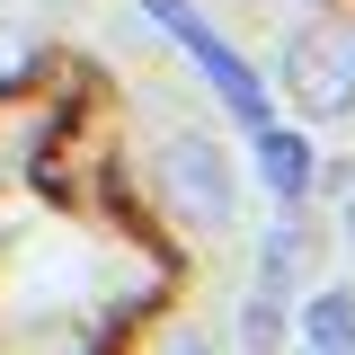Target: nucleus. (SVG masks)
<instances>
[{
  "label": "nucleus",
  "instance_id": "6",
  "mask_svg": "<svg viewBox=\"0 0 355 355\" xmlns=\"http://www.w3.org/2000/svg\"><path fill=\"white\" fill-rule=\"evenodd\" d=\"M240 347H249V355H275V347H284V293L258 284V293L240 302Z\"/></svg>",
  "mask_w": 355,
  "mask_h": 355
},
{
  "label": "nucleus",
  "instance_id": "1",
  "mask_svg": "<svg viewBox=\"0 0 355 355\" xmlns=\"http://www.w3.org/2000/svg\"><path fill=\"white\" fill-rule=\"evenodd\" d=\"M284 89L302 116H355V18H320L284 44Z\"/></svg>",
  "mask_w": 355,
  "mask_h": 355
},
{
  "label": "nucleus",
  "instance_id": "7",
  "mask_svg": "<svg viewBox=\"0 0 355 355\" xmlns=\"http://www.w3.org/2000/svg\"><path fill=\"white\" fill-rule=\"evenodd\" d=\"M160 355H214V347H205V329H178V338H169Z\"/></svg>",
  "mask_w": 355,
  "mask_h": 355
},
{
  "label": "nucleus",
  "instance_id": "3",
  "mask_svg": "<svg viewBox=\"0 0 355 355\" xmlns=\"http://www.w3.org/2000/svg\"><path fill=\"white\" fill-rule=\"evenodd\" d=\"M142 9H151V18H160V27H169V36L205 62V80L222 89V107H231L240 125H266V89H258V71H249V62H240V53H231V44H222L214 27L187 9V0H142Z\"/></svg>",
  "mask_w": 355,
  "mask_h": 355
},
{
  "label": "nucleus",
  "instance_id": "8",
  "mask_svg": "<svg viewBox=\"0 0 355 355\" xmlns=\"http://www.w3.org/2000/svg\"><path fill=\"white\" fill-rule=\"evenodd\" d=\"M347 240H355V196H347Z\"/></svg>",
  "mask_w": 355,
  "mask_h": 355
},
{
  "label": "nucleus",
  "instance_id": "5",
  "mask_svg": "<svg viewBox=\"0 0 355 355\" xmlns=\"http://www.w3.org/2000/svg\"><path fill=\"white\" fill-rule=\"evenodd\" d=\"M302 338L320 355H338V347H355V293H320V302L302 311Z\"/></svg>",
  "mask_w": 355,
  "mask_h": 355
},
{
  "label": "nucleus",
  "instance_id": "2",
  "mask_svg": "<svg viewBox=\"0 0 355 355\" xmlns=\"http://www.w3.org/2000/svg\"><path fill=\"white\" fill-rule=\"evenodd\" d=\"M160 196H169V214L187 222V231H222V222L240 214L231 151H222L214 133H178L169 151H160Z\"/></svg>",
  "mask_w": 355,
  "mask_h": 355
},
{
  "label": "nucleus",
  "instance_id": "4",
  "mask_svg": "<svg viewBox=\"0 0 355 355\" xmlns=\"http://www.w3.org/2000/svg\"><path fill=\"white\" fill-rule=\"evenodd\" d=\"M258 169H266V187H275L284 205H302V187H311V142H302V133H284V125H258Z\"/></svg>",
  "mask_w": 355,
  "mask_h": 355
}]
</instances>
